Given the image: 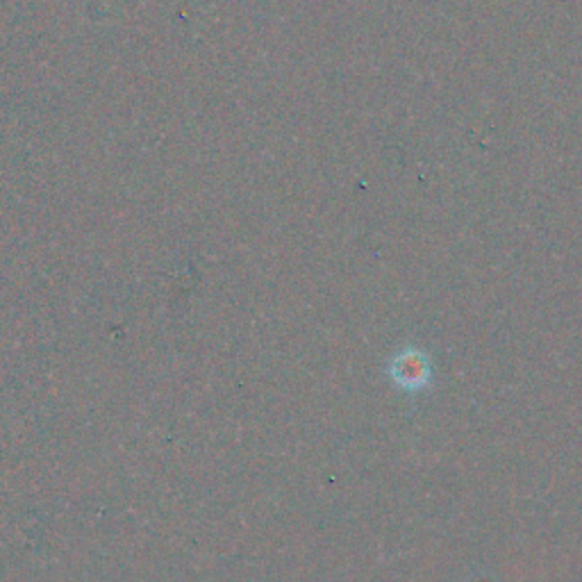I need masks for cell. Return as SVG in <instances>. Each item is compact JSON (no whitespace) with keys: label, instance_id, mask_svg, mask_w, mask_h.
<instances>
[{"label":"cell","instance_id":"1","mask_svg":"<svg viewBox=\"0 0 582 582\" xmlns=\"http://www.w3.org/2000/svg\"><path fill=\"white\" fill-rule=\"evenodd\" d=\"M389 376L405 392H419V389L430 385V360L426 353L417 351V348H405L392 360Z\"/></svg>","mask_w":582,"mask_h":582}]
</instances>
